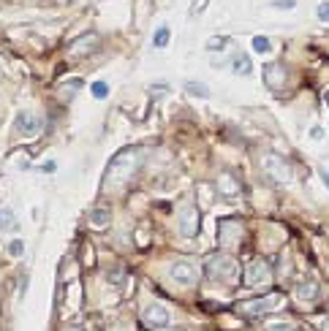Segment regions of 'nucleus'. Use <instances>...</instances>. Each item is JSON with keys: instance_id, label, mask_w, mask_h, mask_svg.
Listing matches in <instances>:
<instances>
[{"instance_id": "1", "label": "nucleus", "mask_w": 329, "mask_h": 331, "mask_svg": "<svg viewBox=\"0 0 329 331\" xmlns=\"http://www.w3.org/2000/svg\"><path fill=\"white\" fill-rule=\"evenodd\" d=\"M139 160H142V149H123L120 155H114L112 163H109V169H106L104 185H120V182H125V179H128L139 169Z\"/></svg>"}, {"instance_id": "2", "label": "nucleus", "mask_w": 329, "mask_h": 331, "mask_svg": "<svg viewBox=\"0 0 329 331\" xmlns=\"http://www.w3.org/2000/svg\"><path fill=\"white\" fill-rule=\"evenodd\" d=\"M204 272L210 280H218V282H237L240 280V263L229 253H213L204 263Z\"/></svg>"}, {"instance_id": "3", "label": "nucleus", "mask_w": 329, "mask_h": 331, "mask_svg": "<svg viewBox=\"0 0 329 331\" xmlns=\"http://www.w3.org/2000/svg\"><path fill=\"white\" fill-rule=\"evenodd\" d=\"M280 302H283L280 293H267V296H258V299H248V302H242L237 310L242 315H248V318H258V315H267V312L275 310V307H280Z\"/></svg>"}, {"instance_id": "4", "label": "nucleus", "mask_w": 329, "mask_h": 331, "mask_svg": "<svg viewBox=\"0 0 329 331\" xmlns=\"http://www.w3.org/2000/svg\"><path fill=\"white\" fill-rule=\"evenodd\" d=\"M261 169L267 171V174L275 179V182H291V165H288L286 157H280L278 152H264L261 155Z\"/></svg>"}, {"instance_id": "5", "label": "nucleus", "mask_w": 329, "mask_h": 331, "mask_svg": "<svg viewBox=\"0 0 329 331\" xmlns=\"http://www.w3.org/2000/svg\"><path fill=\"white\" fill-rule=\"evenodd\" d=\"M177 231H180V236H185V239H193V236L199 234V209H196L191 201L180 209V215H177Z\"/></svg>"}, {"instance_id": "6", "label": "nucleus", "mask_w": 329, "mask_h": 331, "mask_svg": "<svg viewBox=\"0 0 329 331\" xmlns=\"http://www.w3.org/2000/svg\"><path fill=\"white\" fill-rule=\"evenodd\" d=\"M169 274H171V280H174L177 285H183V288L199 282V266H196L193 261H174Z\"/></svg>"}, {"instance_id": "7", "label": "nucleus", "mask_w": 329, "mask_h": 331, "mask_svg": "<svg viewBox=\"0 0 329 331\" xmlns=\"http://www.w3.org/2000/svg\"><path fill=\"white\" fill-rule=\"evenodd\" d=\"M98 49H101V38H98L96 33H87V36H79L76 41L68 44L66 54H68L71 60H76V57H87V54L98 52Z\"/></svg>"}, {"instance_id": "8", "label": "nucleus", "mask_w": 329, "mask_h": 331, "mask_svg": "<svg viewBox=\"0 0 329 331\" xmlns=\"http://www.w3.org/2000/svg\"><path fill=\"white\" fill-rule=\"evenodd\" d=\"M270 280H272V269H270V263L264 261V258H256V261L248 263V269H245V282H248L250 288L264 285V282H270Z\"/></svg>"}, {"instance_id": "9", "label": "nucleus", "mask_w": 329, "mask_h": 331, "mask_svg": "<svg viewBox=\"0 0 329 331\" xmlns=\"http://www.w3.org/2000/svg\"><path fill=\"white\" fill-rule=\"evenodd\" d=\"M264 84L270 90H283L288 84V68L283 62H267L264 65Z\"/></svg>"}, {"instance_id": "10", "label": "nucleus", "mask_w": 329, "mask_h": 331, "mask_svg": "<svg viewBox=\"0 0 329 331\" xmlns=\"http://www.w3.org/2000/svg\"><path fill=\"white\" fill-rule=\"evenodd\" d=\"M142 323L147 328H163L169 326V310L163 304H147L142 310Z\"/></svg>"}, {"instance_id": "11", "label": "nucleus", "mask_w": 329, "mask_h": 331, "mask_svg": "<svg viewBox=\"0 0 329 331\" xmlns=\"http://www.w3.org/2000/svg\"><path fill=\"white\" fill-rule=\"evenodd\" d=\"M240 236H242V223H237V220H221V247L223 250L237 247Z\"/></svg>"}, {"instance_id": "12", "label": "nucleus", "mask_w": 329, "mask_h": 331, "mask_svg": "<svg viewBox=\"0 0 329 331\" xmlns=\"http://www.w3.org/2000/svg\"><path fill=\"white\" fill-rule=\"evenodd\" d=\"M14 128H17L19 136H25V139H33L38 128H41V122H38V117L33 112H19L17 114V120H14Z\"/></svg>"}, {"instance_id": "13", "label": "nucleus", "mask_w": 329, "mask_h": 331, "mask_svg": "<svg viewBox=\"0 0 329 331\" xmlns=\"http://www.w3.org/2000/svg\"><path fill=\"white\" fill-rule=\"evenodd\" d=\"M215 187H218V193H223L226 198H237V195L242 193V185H240V179L231 174V171H221L215 179Z\"/></svg>"}, {"instance_id": "14", "label": "nucleus", "mask_w": 329, "mask_h": 331, "mask_svg": "<svg viewBox=\"0 0 329 331\" xmlns=\"http://www.w3.org/2000/svg\"><path fill=\"white\" fill-rule=\"evenodd\" d=\"M318 282L316 280H302L300 285H296V299L300 302H316V296H318Z\"/></svg>"}, {"instance_id": "15", "label": "nucleus", "mask_w": 329, "mask_h": 331, "mask_svg": "<svg viewBox=\"0 0 329 331\" xmlns=\"http://www.w3.org/2000/svg\"><path fill=\"white\" fill-rule=\"evenodd\" d=\"M231 71H234V74H240V76H248L250 71H253V65H250V57H248L245 52H237V54L231 57Z\"/></svg>"}, {"instance_id": "16", "label": "nucleus", "mask_w": 329, "mask_h": 331, "mask_svg": "<svg viewBox=\"0 0 329 331\" xmlns=\"http://www.w3.org/2000/svg\"><path fill=\"white\" fill-rule=\"evenodd\" d=\"M82 84H84L82 79H68V82H63V87H60V92H57V95H60V98L68 104V101H71V98L76 95V92L82 90Z\"/></svg>"}, {"instance_id": "17", "label": "nucleus", "mask_w": 329, "mask_h": 331, "mask_svg": "<svg viewBox=\"0 0 329 331\" xmlns=\"http://www.w3.org/2000/svg\"><path fill=\"white\" fill-rule=\"evenodd\" d=\"M19 220L11 209H0V231H17Z\"/></svg>"}, {"instance_id": "18", "label": "nucleus", "mask_w": 329, "mask_h": 331, "mask_svg": "<svg viewBox=\"0 0 329 331\" xmlns=\"http://www.w3.org/2000/svg\"><path fill=\"white\" fill-rule=\"evenodd\" d=\"M109 220H112V209L109 207H96L90 212V223L93 225H109Z\"/></svg>"}, {"instance_id": "19", "label": "nucleus", "mask_w": 329, "mask_h": 331, "mask_svg": "<svg viewBox=\"0 0 329 331\" xmlns=\"http://www.w3.org/2000/svg\"><path fill=\"white\" fill-rule=\"evenodd\" d=\"M185 92L193 98H210V87L204 82H185Z\"/></svg>"}, {"instance_id": "20", "label": "nucleus", "mask_w": 329, "mask_h": 331, "mask_svg": "<svg viewBox=\"0 0 329 331\" xmlns=\"http://www.w3.org/2000/svg\"><path fill=\"white\" fill-rule=\"evenodd\" d=\"M166 44H169V27L161 25L158 30H155V36H153V46H155V49H163Z\"/></svg>"}, {"instance_id": "21", "label": "nucleus", "mask_w": 329, "mask_h": 331, "mask_svg": "<svg viewBox=\"0 0 329 331\" xmlns=\"http://www.w3.org/2000/svg\"><path fill=\"white\" fill-rule=\"evenodd\" d=\"M204 46H207V52H221V49L229 46V38H226V36H213Z\"/></svg>"}, {"instance_id": "22", "label": "nucleus", "mask_w": 329, "mask_h": 331, "mask_svg": "<svg viewBox=\"0 0 329 331\" xmlns=\"http://www.w3.org/2000/svg\"><path fill=\"white\" fill-rule=\"evenodd\" d=\"M253 52H258V54H267L270 49H272V44H270V38L267 36H253Z\"/></svg>"}, {"instance_id": "23", "label": "nucleus", "mask_w": 329, "mask_h": 331, "mask_svg": "<svg viewBox=\"0 0 329 331\" xmlns=\"http://www.w3.org/2000/svg\"><path fill=\"white\" fill-rule=\"evenodd\" d=\"M90 92H93V98L104 101V98L109 95V84H106V82H93V87H90Z\"/></svg>"}, {"instance_id": "24", "label": "nucleus", "mask_w": 329, "mask_h": 331, "mask_svg": "<svg viewBox=\"0 0 329 331\" xmlns=\"http://www.w3.org/2000/svg\"><path fill=\"white\" fill-rule=\"evenodd\" d=\"M207 6H210V0H196L191 6V17H201V14L207 11Z\"/></svg>"}, {"instance_id": "25", "label": "nucleus", "mask_w": 329, "mask_h": 331, "mask_svg": "<svg viewBox=\"0 0 329 331\" xmlns=\"http://www.w3.org/2000/svg\"><path fill=\"white\" fill-rule=\"evenodd\" d=\"M316 17L321 22H329V0H324V3H318V9H316Z\"/></svg>"}, {"instance_id": "26", "label": "nucleus", "mask_w": 329, "mask_h": 331, "mask_svg": "<svg viewBox=\"0 0 329 331\" xmlns=\"http://www.w3.org/2000/svg\"><path fill=\"white\" fill-rule=\"evenodd\" d=\"M123 277H125V274H123V269H112V272L106 274V280L112 282V285H120V282H123Z\"/></svg>"}, {"instance_id": "27", "label": "nucleus", "mask_w": 329, "mask_h": 331, "mask_svg": "<svg viewBox=\"0 0 329 331\" xmlns=\"http://www.w3.org/2000/svg\"><path fill=\"white\" fill-rule=\"evenodd\" d=\"M22 250H25V244H22V239H14V242L9 244V253H11V255H22Z\"/></svg>"}, {"instance_id": "28", "label": "nucleus", "mask_w": 329, "mask_h": 331, "mask_svg": "<svg viewBox=\"0 0 329 331\" xmlns=\"http://www.w3.org/2000/svg\"><path fill=\"white\" fill-rule=\"evenodd\" d=\"M296 0H272V9H294Z\"/></svg>"}, {"instance_id": "29", "label": "nucleus", "mask_w": 329, "mask_h": 331, "mask_svg": "<svg viewBox=\"0 0 329 331\" xmlns=\"http://www.w3.org/2000/svg\"><path fill=\"white\" fill-rule=\"evenodd\" d=\"M267 331H294V328H291V323H270Z\"/></svg>"}, {"instance_id": "30", "label": "nucleus", "mask_w": 329, "mask_h": 331, "mask_svg": "<svg viewBox=\"0 0 329 331\" xmlns=\"http://www.w3.org/2000/svg\"><path fill=\"white\" fill-rule=\"evenodd\" d=\"M153 92H155V95H163V92H169V87H166L163 82H155V84H153Z\"/></svg>"}, {"instance_id": "31", "label": "nucleus", "mask_w": 329, "mask_h": 331, "mask_svg": "<svg viewBox=\"0 0 329 331\" xmlns=\"http://www.w3.org/2000/svg\"><path fill=\"white\" fill-rule=\"evenodd\" d=\"M310 139H313V141H318V139H324V130H321V128H318V125H316V128H313V130H310Z\"/></svg>"}, {"instance_id": "32", "label": "nucleus", "mask_w": 329, "mask_h": 331, "mask_svg": "<svg viewBox=\"0 0 329 331\" xmlns=\"http://www.w3.org/2000/svg\"><path fill=\"white\" fill-rule=\"evenodd\" d=\"M318 177L324 179V185L329 187V171H326V169H318Z\"/></svg>"}, {"instance_id": "33", "label": "nucleus", "mask_w": 329, "mask_h": 331, "mask_svg": "<svg viewBox=\"0 0 329 331\" xmlns=\"http://www.w3.org/2000/svg\"><path fill=\"white\" fill-rule=\"evenodd\" d=\"M63 331H84L82 326H68V328H63Z\"/></svg>"}, {"instance_id": "34", "label": "nucleus", "mask_w": 329, "mask_h": 331, "mask_svg": "<svg viewBox=\"0 0 329 331\" xmlns=\"http://www.w3.org/2000/svg\"><path fill=\"white\" fill-rule=\"evenodd\" d=\"M324 328H326V331H329V320H324Z\"/></svg>"}, {"instance_id": "35", "label": "nucleus", "mask_w": 329, "mask_h": 331, "mask_svg": "<svg viewBox=\"0 0 329 331\" xmlns=\"http://www.w3.org/2000/svg\"><path fill=\"white\" fill-rule=\"evenodd\" d=\"M326 104H329V95H326Z\"/></svg>"}]
</instances>
